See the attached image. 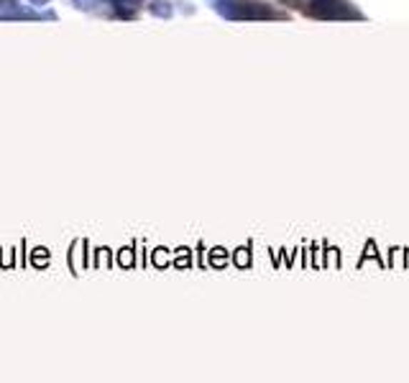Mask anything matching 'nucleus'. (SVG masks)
Here are the masks:
<instances>
[{
    "instance_id": "obj_8",
    "label": "nucleus",
    "mask_w": 409,
    "mask_h": 383,
    "mask_svg": "<svg viewBox=\"0 0 409 383\" xmlns=\"http://www.w3.org/2000/svg\"><path fill=\"white\" fill-rule=\"evenodd\" d=\"M289 3H292V0H289Z\"/></svg>"
},
{
    "instance_id": "obj_7",
    "label": "nucleus",
    "mask_w": 409,
    "mask_h": 383,
    "mask_svg": "<svg viewBox=\"0 0 409 383\" xmlns=\"http://www.w3.org/2000/svg\"><path fill=\"white\" fill-rule=\"evenodd\" d=\"M31 6L34 8H41V6H46V3H49V0H29Z\"/></svg>"
},
{
    "instance_id": "obj_5",
    "label": "nucleus",
    "mask_w": 409,
    "mask_h": 383,
    "mask_svg": "<svg viewBox=\"0 0 409 383\" xmlns=\"http://www.w3.org/2000/svg\"><path fill=\"white\" fill-rule=\"evenodd\" d=\"M151 13H153V16H161V19H169L171 8H169V3H166V0H153V3H151Z\"/></svg>"
},
{
    "instance_id": "obj_4",
    "label": "nucleus",
    "mask_w": 409,
    "mask_h": 383,
    "mask_svg": "<svg viewBox=\"0 0 409 383\" xmlns=\"http://www.w3.org/2000/svg\"><path fill=\"white\" fill-rule=\"evenodd\" d=\"M110 6H113V11H116L121 19H131V16H136L138 8L143 6V0H110Z\"/></svg>"
},
{
    "instance_id": "obj_3",
    "label": "nucleus",
    "mask_w": 409,
    "mask_h": 383,
    "mask_svg": "<svg viewBox=\"0 0 409 383\" xmlns=\"http://www.w3.org/2000/svg\"><path fill=\"white\" fill-rule=\"evenodd\" d=\"M310 11L312 16H320V19H338V16H345V3L340 0H310Z\"/></svg>"
},
{
    "instance_id": "obj_2",
    "label": "nucleus",
    "mask_w": 409,
    "mask_h": 383,
    "mask_svg": "<svg viewBox=\"0 0 409 383\" xmlns=\"http://www.w3.org/2000/svg\"><path fill=\"white\" fill-rule=\"evenodd\" d=\"M39 13L34 6H24L21 0H0V21H34Z\"/></svg>"
},
{
    "instance_id": "obj_1",
    "label": "nucleus",
    "mask_w": 409,
    "mask_h": 383,
    "mask_svg": "<svg viewBox=\"0 0 409 383\" xmlns=\"http://www.w3.org/2000/svg\"><path fill=\"white\" fill-rule=\"evenodd\" d=\"M213 8L231 21H256V19H276L271 8L261 3H251V0H210Z\"/></svg>"
},
{
    "instance_id": "obj_6",
    "label": "nucleus",
    "mask_w": 409,
    "mask_h": 383,
    "mask_svg": "<svg viewBox=\"0 0 409 383\" xmlns=\"http://www.w3.org/2000/svg\"><path fill=\"white\" fill-rule=\"evenodd\" d=\"M80 8H98V6H105L108 0H74Z\"/></svg>"
}]
</instances>
